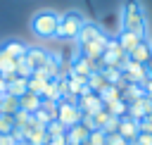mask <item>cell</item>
Masks as SVG:
<instances>
[{"label":"cell","instance_id":"36","mask_svg":"<svg viewBox=\"0 0 152 145\" xmlns=\"http://www.w3.org/2000/svg\"><path fill=\"white\" fill-rule=\"evenodd\" d=\"M0 145H17V140H14L12 133H2L0 135Z\"/></svg>","mask_w":152,"mask_h":145},{"label":"cell","instance_id":"11","mask_svg":"<svg viewBox=\"0 0 152 145\" xmlns=\"http://www.w3.org/2000/svg\"><path fill=\"white\" fill-rule=\"evenodd\" d=\"M116 133H121L126 143H133V140L138 138V133H140L138 121L131 119V116H121V119H119V128H116Z\"/></svg>","mask_w":152,"mask_h":145},{"label":"cell","instance_id":"32","mask_svg":"<svg viewBox=\"0 0 152 145\" xmlns=\"http://www.w3.org/2000/svg\"><path fill=\"white\" fill-rule=\"evenodd\" d=\"M138 128H140V133H152V114H145L138 121Z\"/></svg>","mask_w":152,"mask_h":145},{"label":"cell","instance_id":"8","mask_svg":"<svg viewBox=\"0 0 152 145\" xmlns=\"http://www.w3.org/2000/svg\"><path fill=\"white\" fill-rule=\"evenodd\" d=\"M104 31H102V26L97 24V21H90V19H86L83 21V26H81V31H78V38H76V43L78 45H86V43H90V40H95V38H100Z\"/></svg>","mask_w":152,"mask_h":145},{"label":"cell","instance_id":"33","mask_svg":"<svg viewBox=\"0 0 152 145\" xmlns=\"http://www.w3.org/2000/svg\"><path fill=\"white\" fill-rule=\"evenodd\" d=\"M107 145H128L121 133H107Z\"/></svg>","mask_w":152,"mask_h":145},{"label":"cell","instance_id":"34","mask_svg":"<svg viewBox=\"0 0 152 145\" xmlns=\"http://www.w3.org/2000/svg\"><path fill=\"white\" fill-rule=\"evenodd\" d=\"M116 128H119V119H116V116H112V119L104 124V128H102V131H104V133H116Z\"/></svg>","mask_w":152,"mask_h":145},{"label":"cell","instance_id":"38","mask_svg":"<svg viewBox=\"0 0 152 145\" xmlns=\"http://www.w3.org/2000/svg\"><path fill=\"white\" fill-rule=\"evenodd\" d=\"M142 93H145L147 97H152V76L145 78V83H142Z\"/></svg>","mask_w":152,"mask_h":145},{"label":"cell","instance_id":"25","mask_svg":"<svg viewBox=\"0 0 152 145\" xmlns=\"http://www.w3.org/2000/svg\"><path fill=\"white\" fill-rule=\"evenodd\" d=\"M88 145H107V133L102 131V128H95V131H90L88 133V140H86Z\"/></svg>","mask_w":152,"mask_h":145},{"label":"cell","instance_id":"23","mask_svg":"<svg viewBox=\"0 0 152 145\" xmlns=\"http://www.w3.org/2000/svg\"><path fill=\"white\" fill-rule=\"evenodd\" d=\"M100 97H102V102H104V105L116 102V100H121V88H119V86H107V88L100 93Z\"/></svg>","mask_w":152,"mask_h":145},{"label":"cell","instance_id":"42","mask_svg":"<svg viewBox=\"0 0 152 145\" xmlns=\"http://www.w3.org/2000/svg\"><path fill=\"white\" fill-rule=\"evenodd\" d=\"M17 145H26V143H17Z\"/></svg>","mask_w":152,"mask_h":145},{"label":"cell","instance_id":"6","mask_svg":"<svg viewBox=\"0 0 152 145\" xmlns=\"http://www.w3.org/2000/svg\"><path fill=\"white\" fill-rule=\"evenodd\" d=\"M107 40H109V36L102 33L100 38H95V40H90V43H86V45H78V55H83V57H88V59H93V62H102V52H104Z\"/></svg>","mask_w":152,"mask_h":145},{"label":"cell","instance_id":"5","mask_svg":"<svg viewBox=\"0 0 152 145\" xmlns=\"http://www.w3.org/2000/svg\"><path fill=\"white\" fill-rule=\"evenodd\" d=\"M126 59H128V55L119 45L116 36H109V40L104 45V52H102V67H116V69H121L126 64Z\"/></svg>","mask_w":152,"mask_h":145},{"label":"cell","instance_id":"39","mask_svg":"<svg viewBox=\"0 0 152 145\" xmlns=\"http://www.w3.org/2000/svg\"><path fill=\"white\" fill-rule=\"evenodd\" d=\"M5 86H7V83H5V78H2V76H0V97H2V95H5Z\"/></svg>","mask_w":152,"mask_h":145},{"label":"cell","instance_id":"13","mask_svg":"<svg viewBox=\"0 0 152 145\" xmlns=\"http://www.w3.org/2000/svg\"><path fill=\"white\" fill-rule=\"evenodd\" d=\"M88 128L78 121V124H74V126H69L66 128V133H64V138H66V145H83L86 140H88Z\"/></svg>","mask_w":152,"mask_h":145},{"label":"cell","instance_id":"12","mask_svg":"<svg viewBox=\"0 0 152 145\" xmlns=\"http://www.w3.org/2000/svg\"><path fill=\"white\" fill-rule=\"evenodd\" d=\"M0 48H2L7 55H12L14 59L26 57V52H28V45H26L24 40H19V38H7V40H2V43H0Z\"/></svg>","mask_w":152,"mask_h":145},{"label":"cell","instance_id":"41","mask_svg":"<svg viewBox=\"0 0 152 145\" xmlns=\"http://www.w3.org/2000/svg\"><path fill=\"white\" fill-rule=\"evenodd\" d=\"M147 43H150V48H152V38H150V40H147Z\"/></svg>","mask_w":152,"mask_h":145},{"label":"cell","instance_id":"24","mask_svg":"<svg viewBox=\"0 0 152 145\" xmlns=\"http://www.w3.org/2000/svg\"><path fill=\"white\" fill-rule=\"evenodd\" d=\"M14 74H17V76H21V78H31V74H33V69H31V64L26 62V57H21V59H17V67H14Z\"/></svg>","mask_w":152,"mask_h":145},{"label":"cell","instance_id":"2","mask_svg":"<svg viewBox=\"0 0 152 145\" xmlns=\"http://www.w3.org/2000/svg\"><path fill=\"white\" fill-rule=\"evenodd\" d=\"M57 24H59V12L55 10H38L31 17V31L43 40H50L57 36Z\"/></svg>","mask_w":152,"mask_h":145},{"label":"cell","instance_id":"28","mask_svg":"<svg viewBox=\"0 0 152 145\" xmlns=\"http://www.w3.org/2000/svg\"><path fill=\"white\" fill-rule=\"evenodd\" d=\"M109 119H112V114H109V112H107L104 107H102L100 112H95V114H93V121H95V128H104V124H107Z\"/></svg>","mask_w":152,"mask_h":145},{"label":"cell","instance_id":"26","mask_svg":"<svg viewBox=\"0 0 152 145\" xmlns=\"http://www.w3.org/2000/svg\"><path fill=\"white\" fill-rule=\"evenodd\" d=\"M45 83H48L45 78H38V76H33V74H31V78L26 81V86H28V90H31V93H36V95H40V93H43V88H45Z\"/></svg>","mask_w":152,"mask_h":145},{"label":"cell","instance_id":"21","mask_svg":"<svg viewBox=\"0 0 152 145\" xmlns=\"http://www.w3.org/2000/svg\"><path fill=\"white\" fill-rule=\"evenodd\" d=\"M14 67H17V59H14L12 55H7V52L0 48V76L12 74V71H14Z\"/></svg>","mask_w":152,"mask_h":145},{"label":"cell","instance_id":"1","mask_svg":"<svg viewBox=\"0 0 152 145\" xmlns=\"http://www.w3.org/2000/svg\"><path fill=\"white\" fill-rule=\"evenodd\" d=\"M121 29H128L142 38H147V17L140 0H124L121 5Z\"/></svg>","mask_w":152,"mask_h":145},{"label":"cell","instance_id":"4","mask_svg":"<svg viewBox=\"0 0 152 145\" xmlns=\"http://www.w3.org/2000/svg\"><path fill=\"white\" fill-rule=\"evenodd\" d=\"M81 116H83V112L78 109L76 100H66V97H59V100H57V112H55V119H57L64 128H69V126L78 124V121H81Z\"/></svg>","mask_w":152,"mask_h":145},{"label":"cell","instance_id":"30","mask_svg":"<svg viewBox=\"0 0 152 145\" xmlns=\"http://www.w3.org/2000/svg\"><path fill=\"white\" fill-rule=\"evenodd\" d=\"M40 109L50 116V119H55V112H57V102L55 100H45V97H40Z\"/></svg>","mask_w":152,"mask_h":145},{"label":"cell","instance_id":"19","mask_svg":"<svg viewBox=\"0 0 152 145\" xmlns=\"http://www.w3.org/2000/svg\"><path fill=\"white\" fill-rule=\"evenodd\" d=\"M19 112V97H14V95H2L0 97V114H7V116H12V114H17Z\"/></svg>","mask_w":152,"mask_h":145},{"label":"cell","instance_id":"37","mask_svg":"<svg viewBox=\"0 0 152 145\" xmlns=\"http://www.w3.org/2000/svg\"><path fill=\"white\" fill-rule=\"evenodd\" d=\"M45 145H66V138L64 135H55V138H48Z\"/></svg>","mask_w":152,"mask_h":145},{"label":"cell","instance_id":"9","mask_svg":"<svg viewBox=\"0 0 152 145\" xmlns=\"http://www.w3.org/2000/svg\"><path fill=\"white\" fill-rule=\"evenodd\" d=\"M76 105H78V109H81L83 114H95V112H100V109L104 107V102H102V97H100L97 93L81 95V97L76 100Z\"/></svg>","mask_w":152,"mask_h":145},{"label":"cell","instance_id":"15","mask_svg":"<svg viewBox=\"0 0 152 145\" xmlns=\"http://www.w3.org/2000/svg\"><path fill=\"white\" fill-rule=\"evenodd\" d=\"M116 40H119V45L124 48V52L128 55V52H131L140 40H145V38H142V36H138V33H133V31H128V29H121V31L116 33Z\"/></svg>","mask_w":152,"mask_h":145},{"label":"cell","instance_id":"18","mask_svg":"<svg viewBox=\"0 0 152 145\" xmlns=\"http://www.w3.org/2000/svg\"><path fill=\"white\" fill-rule=\"evenodd\" d=\"M86 86H88L93 93H97V95H100V93H102V90H104L109 83L104 81V74H102V69H97V71H90V76L86 78Z\"/></svg>","mask_w":152,"mask_h":145},{"label":"cell","instance_id":"14","mask_svg":"<svg viewBox=\"0 0 152 145\" xmlns=\"http://www.w3.org/2000/svg\"><path fill=\"white\" fill-rule=\"evenodd\" d=\"M150 57H152V48H150L147 38H145V40H140V43L128 52V59H131V62H138V64H147V62H150Z\"/></svg>","mask_w":152,"mask_h":145},{"label":"cell","instance_id":"7","mask_svg":"<svg viewBox=\"0 0 152 145\" xmlns=\"http://www.w3.org/2000/svg\"><path fill=\"white\" fill-rule=\"evenodd\" d=\"M121 74H124V81H126V83H140V86H142L145 78H147V67L126 59V64L121 67Z\"/></svg>","mask_w":152,"mask_h":145},{"label":"cell","instance_id":"40","mask_svg":"<svg viewBox=\"0 0 152 145\" xmlns=\"http://www.w3.org/2000/svg\"><path fill=\"white\" fill-rule=\"evenodd\" d=\"M145 67H147V76H152V57H150V62H147Z\"/></svg>","mask_w":152,"mask_h":145},{"label":"cell","instance_id":"31","mask_svg":"<svg viewBox=\"0 0 152 145\" xmlns=\"http://www.w3.org/2000/svg\"><path fill=\"white\" fill-rule=\"evenodd\" d=\"M12 131H14V121H12V116L0 114V135H2V133H12Z\"/></svg>","mask_w":152,"mask_h":145},{"label":"cell","instance_id":"16","mask_svg":"<svg viewBox=\"0 0 152 145\" xmlns=\"http://www.w3.org/2000/svg\"><path fill=\"white\" fill-rule=\"evenodd\" d=\"M119 88H121V100H124L126 105H131V102H135V100H140V97L145 95L140 83H126V81H124Z\"/></svg>","mask_w":152,"mask_h":145},{"label":"cell","instance_id":"22","mask_svg":"<svg viewBox=\"0 0 152 145\" xmlns=\"http://www.w3.org/2000/svg\"><path fill=\"white\" fill-rule=\"evenodd\" d=\"M104 109H107L112 116H116V119H121V116H126V114H128V105H126L124 100L109 102V105H104Z\"/></svg>","mask_w":152,"mask_h":145},{"label":"cell","instance_id":"35","mask_svg":"<svg viewBox=\"0 0 152 145\" xmlns=\"http://www.w3.org/2000/svg\"><path fill=\"white\" fill-rule=\"evenodd\" d=\"M133 143L135 145H152V133H138V138Z\"/></svg>","mask_w":152,"mask_h":145},{"label":"cell","instance_id":"20","mask_svg":"<svg viewBox=\"0 0 152 145\" xmlns=\"http://www.w3.org/2000/svg\"><path fill=\"white\" fill-rule=\"evenodd\" d=\"M102 74H104V81L109 86H121L124 83V74L116 67H102Z\"/></svg>","mask_w":152,"mask_h":145},{"label":"cell","instance_id":"29","mask_svg":"<svg viewBox=\"0 0 152 145\" xmlns=\"http://www.w3.org/2000/svg\"><path fill=\"white\" fill-rule=\"evenodd\" d=\"M28 119H31V114H28V112H24V109H19L17 114H12V121H14V128H24V126L28 124Z\"/></svg>","mask_w":152,"mask_h":145},{"label":"cell","instance_id":"27","mask_svg":"<svg viewBox=\"0 0 152 145\" xmlns=\"http://www.w3.org/2000/svg\"><path fill=\"white\" fill-rule=\"evenodd\" d=\"M45 133H48V138H55V135H64V133H66V128H64L57 119H52V121L45 126Z\"/></svg>","mask_w":152,"mask_h":145},{"label":"cell","instance_id":"10","mask_svg":"<svg viewBox=\"0 0 152 145\" xmlns=\"http://www.w3.org/2000/svg\"><path fill=\"white\" fill-rule=\"evenodd\" d=\"M48 59H50V52H48V50H43V48H33V45H28V52H26V62L31 64V69H33V71H38V69H43V67L48 64Z\"/></svg>","mask_w":152,"mask_h":145},{"label":"cell","instance_id":"17","mask_svg":"<svg viewBox=\"0 0 152 145\" xmlns=\"http://www.w3.org/2000/svg\"><path fill=\"white\" fill-rule=\"evenodd\" d=\"M19 109H24V112H28V114H36V112L40 109V95L26 90V93L19 97Z\"/></svg>","mask_w":152,"mask_h":145},{"label":"cell","instance_id":"3","mask_svg":"<svg viewBox=\"0 0 152 145\" xmlns=\"http://www.w3.org/2000/svg\"><path fill=\"white\" fill-rule=\"evenodd\" d=\"M83 21H86V17L81 12H76V10H69V12L59 14V24H57V36L55 38H59L64 43L66 40H76Z\"/></svg>","mask_w":152,"mask_h":145},{"label":"cell","instance_id":"43","mask_svg":"<svg viewBox=\"0 0 152 145\" xmlns=\"http://www.w3.org/2000/svg\"><path fill=\"white\" fill-rule=\"evenodd\" d=\"M83 145H88V143H83Z\"/></svg>","mask_w":152,"mask_h":145}]
</instances>
